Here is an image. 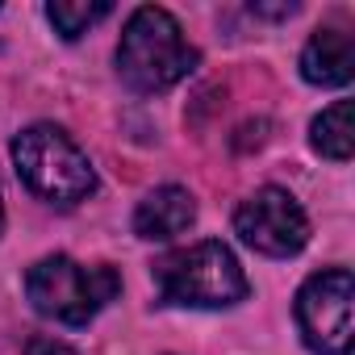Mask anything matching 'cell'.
I'll list each match as a JSON object with an SVG mask.
<instances>
[{
	"mask_svg": "<svg viewBox=\"0 0 355 355\" xmlns=\"http://www.w3.org/2000/svg\"><path fill=\"white\" fill-rule=\"evenodd\" d=\"M197 46H189L180 21L159 5H142L130 13L121 42H117V76L134 92H167L180 80L193 76L197 67Z\"/></svg>",
	"mask_w": 355,
	"mask_h": 355,
	"instance_id": "1",
	"label": "cell"
},
{
	"mask_svg": "<svg viewBox=\"0 0 355 355\" xmlns=\"http://www.w3.org/2000/svg\"><path fill=\"white\" fill-rule=\"evenodd\" d=\"M150 276L163 305H184V309H230L251 288L239 255L218 239L167 251L163 259H155Z\"/></svg>",
	"mask_w": 355,
	"mask_h": 355,
	"instance_id": "2",
	"label": "cell"
},
{
	"mask_svg": "<svg viewBox=\"0 0 355 355\" xmlns=\"http://www.w3.org/2000/svg\"><path fill=\"white\" fill-rule=\"evenodd\" d=\"M13 163L21 184L51 205H80L96 193L92 159L80 150V142L63 125H51V121L26 125L13 138Z\"/></svg>",
	"mask_w": 355,
	"mask_h": 355,
	"instance_id": "3",
	"label": "cell"
},
{
	"mask_svg": "<svg viewBox=\"0 0 355 355\" xmlns=\"http://www.w3.org/2000/svg\"><path fill=\"white\" fill-rule=\"evenodd\" d=\"M121 288V276L109 263H76L71 255H46L26 272L30 305L63 326H88Z\"/></svg>",
	"mask_w": 355,
	"mask_h": 355,
	"instance_id": "4",
	"label": "cell"
},
{
	"mask_svg": "<svg viewBox=\"0 0 355 355\" xmlns=\"http://www.w3.org/2000/svg\"><path fill=\"white\" fill-rule=\"evenodd\" d=\"M297 330L313 355H351L355 347V280L347 268L309 276L297 293Z\"/></svg>",
	"mask_w": 355,
	"mask_h": 355,
	"instance_id": "5",
	"label": "cell"
},
{
	"mask_svg": "<svg viewBox=\"0 0 355 355\" xmlns=\"http://www.w3.org/2000/svg\"><path fill=\"white\" fill-rule=\"evenodd\" d=\"M234 234L251 251L284 259V255H297L309 243V218H305L301 201L288 189L268 184V189H255L234 209Z\"/></svg>",
	"mask_w": 355,
	"mask_h": 355,
	"instance_id": "6",
	"label": "cell"
},
{
	"mask_svg": "<svg viewBox=\"0 0 355 355\" xmlns=\"http://www.w3.org/2000/svg\"><path fill=\"white\" fill-rule=\"evenodd\" d=\"M351 71H355V38H351V30L343 21H330V26L313 30L305 51H301L305 84L343 88V84H351Z\"/></svg>",
	"mask_w": 355,
	"mask_h": 355,
	"instance_id": "7",
	"label": "cell"
},
{
	"mask_svg": "<svg viewBox=\"0 0 355 355\" xmlns=\"http://www.w3.org/2000/svg\"><path fill=\"white\" fill-rule=\"evenodd\" d=\"M193 222H197V201L180 184L150 189L134 209V234L146 243H167L175 234H184Z\"/></svg>",
	"mask_w": 355,
	"mask_h": 355,
	"instance_id": "8",
	"label": "cell"
},
{
	"mask_svg": "<svg viewBox=\"0 0 355 355\" xmlns=\"http://www.w3.org/2000/svg\"><path fill=\"white\" fill-rule=\"evenodd\" d=\"M309 142L318 155L334 159V163H347L351 150H355V125H351V101H334L330 109H322L309 125Z\"/></svg>",
	"mask_w": 355,
	"mask_h": 355,
	"instance_id": "9",
	"label": "cell"
},
{
	"mask_svg": "<svg viewBox=\"0 0 355 355\" xmlns=\"http://www.w3.org/2000/svg\"><path fill=\"white\" fill-rule=\"evenodd\" d=\"M109 13H113L109 0H51V5H46V17H51L55 34L67 38V42H76L80 34H88Z\"/></svg>",
	"mask_w": 355,
	"mask_h": 355,
	"instance_id": "10",
	"label": "cell"
},
{
	"mask_svg": "<svg viewBox=\"0 0 355 355\" xmlns=\"http://www.w3.org/2000/svg\"><path fill=\"white\" fill-rule=\"evenodd\" d=\"M26 355H76V347L71 343H63V338H30L26 343Z\"/></svg>",
	"mask_w": 355,
	"mask_h": 355,
	"instance_id": "11",
	"label": "cell"
},
{
	"mask_svg": "<svg viewBox=\"0 0 355 355\" xmlns=\"http://www.w3.org/2000/svg\"><path fill=\"white\" fill-rule=\"evenodd\" d=\"M0 230H5V197H0Z\"/></svg>",
	"mask_w": 355,
	"mask_h": 355,
	"instance_id": "12",
	"label": "cell"
}]
</instances>
